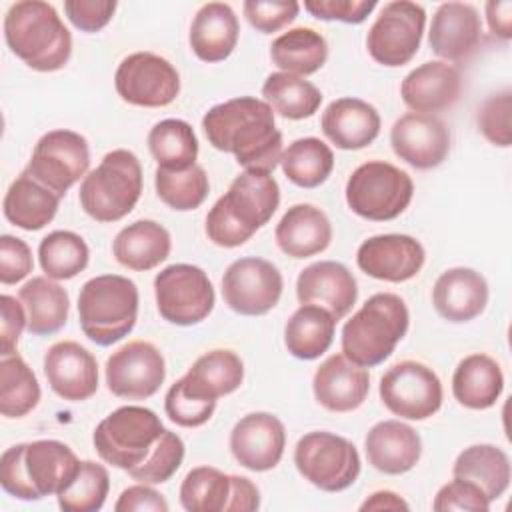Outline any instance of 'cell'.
I'll list each match as a JSON object with an SVG mask.
<instances>
[{"instance_id":"1","label":"cell","mask_w":512,"mask_h":512,"mask_svg":"<svg viewBox=\"0 0 512 512\" xmlns=\"http://www.w3.org/2000/svg\"><path fill=\"white\" fill-rule=\"evenodd\" d=\"M208 142L236 158L244 170L268 172L280 164L282 132L276 128L274 110L254 96H238L212 106L202 116Z\"/></svg>"},{"instance_id":"2","label":"cell","mask_w":512,"mask_h":512,"mask_svg":"<svg viewBox=\"0 0 512 512\" xmlns=\"http://www.w3.org/2000/svg\"><path fill=\"white\" fill-rule=\"evenodd\" d=\"M280 204V186L268 172L244 170L206 214V236L220 248L248 242Z\"/></svg>"},{"instance_id":"3","label":"cell","mask_w":512,"mask_h":512,"mask_svg":"<svg viewBox=\"0 0 512 512\" xmlns=\"http://www.w3.org/2000/svg\"><path fill=\"white\" fill-rule=\"evenodd\" d=\"M80 460L60 440H34L14 444L0 458V484L18 500L58 496L72 480Z\"/></svg>"},{"instance_id":"4","label":"cell","mask_w":512,"mask_h":512,"mask_svg":"<svg viewBox=\"0 0 512 512\" xmlns=\"http://www.w3.org/2000/svg\"><path fill=\"white\" fill-rule=\"evenodd\" d=\"M4 40L10 52L36 72H56L72 54L70 30L56 8L42 0L10 4L4 16Z\"/></svg>"},{"instance_id":"5","label":"cell","mask_w":512,"mask_h":512,"mask_svg":"<svg viewBox=\"0 0 512 512\" xmlns=\"http://www.w3.org/2000/svg\"><path fill=\"white\" fill-rule=\"evenodd\" d=\"M410 312L392 292L370 296L342 328V354L362 368L382 364L406 336Z\"/></svg>"},{"instance_id":"6","label":"cell","mask_w":512,"mask_h":512,"mask_svg":"<svg viewBox=\"0 0 512 512\" xmlns=\"http://www.w3.org/2000/svg\"><path fill=\"white\" fill-rule=\"evenodd\" d=\"M138 288L120 274L94 276L80 288L78 322L88 340L112 346L128 336L138 318Z\"/></svg>"},{"instance_id":"7","label":"cell","mask_w":512,"mask_h":512,"mask_svg":"<svg viewBox=\"0 0 512 512\" xmlns=\"http://www.w3.org/2000/svg\"><path fill=\"white\" fill-rule=\"evenodd\" d=\"M142 194V166L134 152L116 148L90 170L80 184L82 210L96 222H118L128 216Z\"/></svg>"},{"instance_id":"8","label":"cell","mask_w":512,"mask_h":512,"mask_svg":"<svg viewBox=\"0 0 512 512\" xmlns=\"http://www.w3.org/2000/svg\"><path fill=\"white\" fill-rule=\"evenodd\" d=\"M166 428L146 406H120L98 422L92 442L98 456L120 470L140 466Z\"/></svg>"},{"instance_id":"9","label":"cell","mask_w":512,"mask_h":512,"mask_svg":"<svg viewBox=\"0 0 512 512\" xmlns=\"http://www.w3.org/2000/svg\"><path fill=\"white\" fill-rule=\"evenodd\" d=\"M348 208L372 222H388L398 218L412 202L414 182L408 172L384 160H368L360 164L346 182Z\"/></svg>"},{"instance_id":"10","label":"cell","mask_w":512,"mask_h":512,"mask_svg":"<svg viewBox=\"0 0 512 512\" xmlns=\"http://www.w3.org/2000/svg\"><path fill=\"white\" fill-rule=\"evenodd\" d=\"M294 464L304 480L322 492H342L360 476V454L356 446L334 432L314 430L294 446Z\"/></svg>"},{"instance_id":"11","label":"cell","mask_w":512,"mask_h":512,"mask_svg":"<svg viewBox=\"0 0 512 512\" xmlns=\"http://www.w3.org/2000/svg\"><path fill=\"white\" fill-rule=\"evenodd\" d=\"M158 314L176 326H192L208 318L214 308V286L194 264H170L154 278Z\"/></svg>"},{"instance_id":"12","label":"cell","mask_w":512,"mask_h":512,"mask_svg":"<svg viewBox=\"0 0 512 512\" xmlns=\"http://www.w3.org/2000/svg\"><path fill=\"white\" fill-rule=\"evenodd\" d=\"M424 26L426 10L420 4L408 0L388 2L382 6L380 14L368 30V54L382 66H404L416 56Z\"/></svg>"},{"instance_id":"13","label":"cell","mask_w":512,"mask_h":512,"mask_svg":"<svg viewBox=\"0 0 512 512\" xmlns=\"http://www.w3.org/2000/svg\"><path fill=\"white\" fill-rule=\"evenodd\" d=\"M382 404L400 418L426 420L442 406V382L438 374L418 360H400L380 378Z\"/></svg>"},{"instance_id":"14","label":"cell","mask_w":512,"mask_h":512,"mask_svg":"<svg viewBox=\"0 0 512 512\" xmlns=\"http://www.w3.org/2000/svg\"><path fill=\"white\" fill-rule=\"evenodd\" d=\"M88 166V140L74 130L58 128L40 136L24 172L62 198L80 178L86 176Z\"/></svg>"},{"instance_id":"15","label":"cell","mask_w":512,"mask_h":512,"mask_svg":"<svg viewBox=\"0 0 512 512\" xmlns=\"http://www.w3.org/2000/svg\"><path fill=\"white\" fill-rule=\"evenodd\" d=\"M118 96L140 108H162L180 94V74L154 52H134L122 58L114 74Z\"/></svg>"},{"instance_id":"16","label":"cell","mask_w":512,"mask_h":512,"mask_svg":"<svg viewBox=\"0 0 512 512\" xmlns=\"http://www.w3.org/2000/svg\"><path fill=\"white\" fill-rule=\"evenodd\" d=\"M280 270L256 256L234 260L222 276V296L230 310L242 316L268 314L282 296Z\"/></svg>"},{"instance_id":"17","label":"cell","mask_w":512,"mask_h":512,"mask_svg":"<svg viewBox=\"0 0 512 512\" xmlns=\"http://www.w3.org/2000/svg\"><path fill=\"white\" fill-rule=\"evenodd\" d=\"M108 390L124 400L154 396L166 378L162 352L146 340H132L112 352L104 366Z\"/></svg>"},{"instance_id":"18","label":"cell","mask_w":512,"mask_h":512,"mask_svg":"<svg viewBox=\"0 0 512 512\" xmlns=\"http://www.w3.org/2000/svg\"><path fill=\"white\" fill-rule=\"evenodd\" d=\"M394 154L416 170L440 166L450 152V130L434 114L406 112L390 128Z\"/></svg>"},{"instance_id":"19","label":"cell","mask_w":512,"mask_h":512,"mask_svg":"<svg viewBox=\"0 0 512 512\" xmlns=\"http://www.w3.org/2000/svg\"><path fill=\"white\" fill-rule=\"evenodd\" d=\"M286 448V428L270 412L242 416L230 432V452L252 472H266L280 464Z\"/></svg>"},{"instance_id":"20","label":"cell","mask_w":512,"mask_h":512,"mask_svg":"<svg viewBox=\"0 0 512 512\" xmlns=\"http://www.w3.org/2000/svg\"><path fill=\"white\" fill-rule=\"evenodd\" d=\"M426 260L424 246L408 234H378L358 246V268L384 282H406L414 278Z\"/></svg>"},{"instance_id":"21","label":"cell","mask_w":512,"mask_h":512,"mask_svg":"<svg viewBox=\"0 0 512 512\" xmlns=\"http://www.w3.org/2000/svg\"><path fill=\"white\" fill-rule=\"evenodd\" d=\"M44 374L52 392L68 402H82L98 390V362L74 340H60L44 354Z\"/></svg>"},{"instance_id":"22","label":"cell","mask_w":512,"mask_h":512,"mask_svg":"<svg viewBox=\"0 0 512 512\" xmlns=\"http://www.w3.org/2000/svg\"><path fill=\"white\" fill-rule=\"evenodd\" d=\"M482 42L478 10L466 2H444L436 8L428 32L432 52L446 62L468 60Z\"/></svg>"},{"instance_id":"23","label":"cell","mask_w":512,"mask_h":512,"mask_svg":"<svg viewBox=\"0 0 512 512\" xmlns=\"http://www.w3.org/2000/svg\"><path fill=\"white\" fill-rule=\"evenodd\" d=\"M296 298L300 304H316L326 308L338 322L356 304L358 284L344 264L320 260L306 266L298 274Z\"/></svg>"},{"instance_id":"24","label":"cell","mask_w":512,"mask_h":512,"mask_svg":"<svg viewBox=\"0 0 512 512\" xmlns=\"http://www.w3.org/2000/svg\"><path fill=\"white\" fill-rule=\"evenodd\" d=\"M462 94V74L456 66L432 60L410 70L402 84V102L420 114H434L452 108Z\"/></svg>"},{"instance_id":"25","label":"cell","mask_w":512,"mask_h":512,"mask_svg":"<svg viewBox=\"0 0 512 512\" xmlns=\"http://www.w3.org/2000/svg\"><path fill=\"white\" fill-rule=\"evenodd\" d=\"M312 390L316 402L328 412H352L370 392V374L344 354H332L316 368Z\"/></svg>"},{"instance_id":"26","label":"cell","mask_w":512,"mask_h":512,"mask_svg":"<svg viewBox=\"0 0 512 512\" xmlns=\"http://www.w3.org/2000/svg\"><path fill=\"white\" fill-rule=\"evenodd\" d=\"M364 450L368 464L388 476L410 472L422 456L418 432L400 420H382L374 424L366 438Z\"/></svg>"},{"instance_id":"27","label":"cell","mask_w":512,"mask_h":512,"mask_svg":"<svg viewBox=\"0 0 512 512\" xmlns=\"http://www.w3.org/2000/svg\"><path fill=\"white\" fill-rule=\"evenodd\" d=\"M432 304L448 322H470L488 304L486 278L472 268H450L438 276L432 288Z\"/></svg>"},{"instance_id":"28","label":"cell","mask_w":512,"mask_h":512,"mask_svg":"<svg viewBox=\"0 0 512 512\" xmlns=\"http://www.w3.org/2000/svg\"><path fill=\"white\" fill-rule=\"evenodd\" d=\"M378 110L360 98L332 100L320 118L324 136L340 150H362L380 134Z\"/></svg>"},{"instance_id":"29","label":"cell","mask_w":512,"mask_h":512,"mask_svg":"<svg viewBox=\"0 0 512 512\" xmlns=\"http://www.w3.org/2000/svg\"><path fill=\"white\" fill-rule=\"evenodd\" d=\"M274 238L286 256L310 258L330 246L332 224L318 206L294 204L276 224Z\"/></svg>"},{"instance_id":"30","label":"cell","mask_w":512,"mask_h":512,"mask_svg":"<svg viewBox=\"0 0 512 512\" xmlns=\"http://www.w3.org/2000/svg\"><path fill=\"white\" fill-rule=\"evenodd\" d=\"M238 34L240 24L232 6L208 2L198 8L190 24L188 42L202 62H222L234 52Z\"/></svg>"},{"instance_id":"31","label":"cell","mask_w":512,"mask_h":512,"mask_svg":"<svg viewBox=\"0 0 512 512\" xmlns=\"http://www.w3.org/2000/svg\"><path fill=\"white\" fill-rule=\"evenodd\" d=\"M172 250L170 232L154 220H136L124 226L114 242L116 262L134 272H146L160 266Z\"/></svg>"},{"instance_id":"32","label":"cell","mask_w":512,"mask_h":512,"mask_svg":"<svg viewBox=\"0 0 512 512\" xmlns=\"http://www.w3.org/2000/svg\"><path fill=\"white\" fill-rule=\"evenodd\" d=\"M180 380L188 394L202 400H218L240 388L244 380V362L236 352L216 348L196 358Z\"/></svg>"},{"instance_id":"33","label":"cell","mask_w":512,"mask_h":512,"mask_svg":"<svg viewBox=\"0 0 512 512\" xmlns=\"http://www.w3.org/2000/svg\"><path fill=\"white\" fill-rule=\"evenodd\" d=\"M504 390L500 364L482 352L464 356L452 374V394L464 408L486 410L496 404Z\"/></svg>"},{"instance_id":"34","label":"cell","mask_w":512,"mask_h":512,"mask_svg":"<svg viewBox=\"0 0 512 512\" xmlns=\"http://www.w3.org/2000/svg\"><path fill=\"white\" fill-rule=\"evenodd\" d=\"M60 196L22 172L6 190L2 210L4 218L22 230L36 232L50 224L58 212Z\"/></svg>"},{"instance_id":"35","label":"cell","mask_w":512,"mask_h":512,"mask_svg":"<svg viewBox=\"0 0 512 512\" xmlns=\"http://www.w3.org/2000/svg\"><path fill=\"white\" fill-rule=\"evenodd\" d=\"M18 300L26 310V328L34 336L56 334L68 320V292L48 276L30 278L18 290Z\"/></svg>"},{"instance_id":"36","label":"cell","mask_w":512,"mask_h":512,"mask_svg":"<svg viewBox=\"0 0 512 512\" xmlns=\"http://www.w3.org/2000/svg\"><path fill=\"white\" fill-rule=\"evenodd\" d=\"M452 476L476 484L490 502L498 500L510 486V458L494 444H474L464 448L454 464Z\"/></svg>"},{"instance_id":"37","label":"cell","mask_w":512,"mask_h":512,"mask_svg":"<svg viewBox=\"0 0 512 512\" xmlns=\"http://www.w3.org/2000/svg\"><path fill=\"white\" fill-rule=\"evenodd\" d=\"M336 318L322 306L300 304L284 326V346L298 360H316L332 344Z\"/></svg>"},{"instance_id":"38","label":"cell","mask_w":512,"mask_h":512,"mask_svg":"<svg viewBox=\"0 0 512 512\" xmlns=\"http://www.w3.org/2000/svg\"><path fill=\"white\" fill-rule=\"evenodd\" d=\"M270 60L286 74L310 76L328 60V42L314 28L298 26L270 44Z\"/></svg>"},{"instance_id":"39","label":"cell","mask_w":512,"mask_h":512,"mask_svg":"<svg viewBox=\"0 0 512 512\" xmlns=\"http://www.w3.org/2000/svg\"><path fill=\"white\" fill-rule=\"evenodd\" d=\"M262 96L276 114L288 120L310 118L322 104V92L312 82L286 72L268 74Z\"/></svg>"},{"instance_id":"40","label":"cell","mask_w":512,"mask_h":512,"mask_svg":"<svg viewBox=\"0 0 512 512\" xmlns=\"http://www.w3.org/2000/svg\"><path fill=\"white\" fill-rule=\"evenodd\" d=\"M146 142L158 168L186 170L196 164L198 138L186 120L166 118L156 122L150 128Z\"/></svg>"},{"instance_id":"41","label":"cell","mask_w":512,"mask_h":512,"mask_svg":"<svg viewBox=\"0 0 512 512\" xmlns=\"http://www.w3.org/2000/svg\"><path fill=\"white\" fill-rule=\"evenodd\" d=\"M284 176L300 188H318L334 170V154L326 142L314 136L298 138L282 152Z\"/></svg>"},{"instance_id":"42","label":"cell","mask_w":512,"mask_h":512,"mask_svg":"<svg viewBox=\"0 0 512 512\" xmlns=\"http://www.w3.org/2000/svg\"><path fill=\"white\" fill-rule=\"evenodd\" d=\"M40 402L36 374L20 354L2 356L0 362V412L6 418H22Z\"/></svg>"},{"instance_id":"43","label":"cell","mask_w":512,"mask_h":512,"mask_svg":"<svg viewBox=\"0 0 512 512\" xmlns=\"http://www.w3.org/2000/svg\"><path fill=\"white\" fill-rule=\"evenodd\" d=\"M38 260L48 278L70 280L88 266L90 250L80 234L72 230H54L40 240Z\"/></svg>"},{"instance_id":"44","label":"cell","mask_w":512,"mask_h":512,"mask_svg":"<svg viewBox=\"0 0 512 512\" xmlns=\"http://www.w3.org/2000/svg\"><path fill=\"white\" fill-rule=\"evenodd\" d=\"M230 490V474L214 466H196L180 484V504L188 512H226Z\"/></svg>"},{"instance_id":"45","label":"cell","mask_w":512,"mask_h":512,"mask_svg":"<svg viewBox=\"0 0 512 512\" xmlns=\"http://www.w3.org/2000/svg\"><path fill=\"white\" fill-rule=\"evenodd\" d=\"M154 186L158 198L172 210L188 212L196 210L210 192L208 174L200 164L186 170L156 168Z\"/></svg>"},{"instance_id":"46","label":"cell","mask_w":512,"mask_h":512,"mask_svg":"<svg viewBox=\"0 0 512 512\" xmlns=\"http://www.w3.org/2000/svg\"><path fill=\"white\" fill-rule=\"evenodd\" d=\"M108 490V470L94 460H80L76 474L56 496L58 508L62 512H96L104 506Z\"/></svg>"},{"instance_id":"47","label":"cell","mask_w":512,"mask_h":512,"mask_svg":"<svg viewBox=\"0 0 512 512\" xmlns=\"http://www.w3.org/2000/svg\"><path fill=\"white\" fill-rule=\"evenodd\" d=\"M182 460H184L182 438L172 430H164L156 446L150 450L148 458L140 466L132 468L128 474L132 480L142 484H164L176 474Z\"/></svg>"},{"instance_id":"48","label":"cell","mask_w":512,"mask_h":512,"mask_svg":"<svg viewBox=\"0 0 512 512\" xmlns=\"http://www.w3.org/2000/svg\"><path fill=\"white\" fill-rule=\"evenodd\" d=\"M510 112H512V92L508 88L490 94L478 106V114H476L478 130L490 144L500 148H508L512 144Z\"/></svg>"},{"instance_id":"49","label":"cell","mask_w":512,"mask_h":512,"mask_svg":"<svg viewBox=\"0 0 512 512\" xmlns=\"http://www.w3.org/2000/svg\"><path fill=\"white\" fill-rule=\"evenodd\" d=\"M164 410L174 424L182 428H198L212 418L216 400H202L188 394L182 386V380L178 378L164 396Z\"/></svg>"},{"instance_id":"50","label":"cell","mask_w":512,"mask_h":512,"mask_svg":"<svg viewBox=\"0 0 512 512\" xmlns=\"http://www.w3.org/2000/svg\"><path fill=\"white\" fill-rule=\"evenodd\" d=\"M242 12L252 28L262 34H272L296 20L300 4L294 0H246Z\"/></svg>"},{"instance_id":"51","label":"cell","mask_w":512,"mask_h":512,"mask_svg":"<svg viewBox=\"0 0 512 512\" xmlns=\"http://www.w3.org/2000/svg\"><path fill=\"white\" fill-rule=\"evenodd\" d=\"M490 500L486 494L472 482L464 478L450 480L444 484L432 502V510L448 512V510H472V512H486L490 508Z\"/></svg>"},{"instance_id":"52","label":"cell","mask_w":512,"mask_h":512,"mask_svg":"<svg viewBox=\"0 0 512 512\" xmlns=\"http://www.w3.org/2000/svg\"><path fill=\"white\" fill-rule=\"evenodd\" d=\"M376 8L374 0H306L304 10L324 22L362 24L368 14Z\"/></svg>"},{"instance_id":"53","label":"cell","mask_w":512,"mask_h":512,"mask_svg":"<svg viewBox=\"0 0 512 512\" xmlns=\"http://www.w3.org/2000/svg\"><path fill=\"white\" fill-rule=\"evenodd\" d=\"M34 268L30 246L12 234L0 236V282L4 286L24 280Z\"/></svg>"},{"instance_id":"54","label":"cell","mask_w":512,"mask_h":512,"mask_svg":"<svg viewBox=\"0 0 512 512\" xmlns=\"http://www.w3.org/2000/svg\"><path fill=\"white\" fill-rule=\"evenodd\" d=\"M114 0H66L64 14L82 32H100L116 12Z\"/></svg>"},{"instance_id":"55","label":"cell","mask_w":512,"mask_h":512,"mask_svg":"<svg viewBox=\"0 0 512 512\" xmlns=\"http://www.w3.org/2000/svg\"><path fill=\"white\" fill-rule=\"evenodd\" d=\"M0 336H2V356L16 354L18 340L22 336V330L26 328V310L20 300H16L10 294L0 296Z\"/></svg>"},{"instance_id":"56","label":"cell","mask_w":512,"mask_h":512,"mask_svg":"<svg viewBox=\"0 0 512 512\" xmlns=\"http://www.w3.org/2000/svg\"><path fill=\"white\" fill-rule=\"evenodd\" d=\"M116 512H168V502L166 498L152 488V484H134L128 486L120 492L116 504H114Z\"/></svg>"},{"instance_id":"57","label":"cell","mask_w":512,"mask_h":512,"mask_svg":"<svg viewBox=\"0 0 512 512\" xmlns=\"http://www.w3.org/2000/svg\"><path fill=\"white\" fill-rule=\"evenodd\" d=\"M230 482L232 490L226 512H254L260 508V490L250 478L230 474Z\"/></svg>"},{"instance_id":"58","label":"cell","mask_w":512,"mask_h":512,"mask_svg":"<svg viewBox=\"0 0 512 512\" xmlns=\"http://www.w3.org/2000/svg\"><path fill=\"white\" fill-rule=\"evenodd\" d=\"M486 20L494 36L502 40L512 38V2L510 0L486 2Z\"/></svg>"},{"instance_id":"59","label":"cell","mask_w":512,"mask_h":512,"mask_svg":"<svg viewBox=\"0 0 512 512\" xmlns=\"http://www.w3.org/2000/svg\"><path fill=\"white\" fill-rule=\"evenodd\" d=\"M408 502L404 498H400L396 492L392 490H378L372 492L362 504L360 510H408Z\"/></svg>"}]
</instances>
